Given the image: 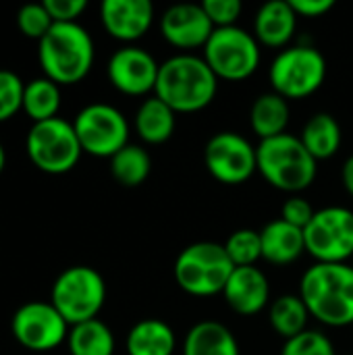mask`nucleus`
<instances>
[{
  "label": "nucleus",
  "instance_id": "obj_8",
  "mask_svg": "<svg viewBox=\"0 0 353 355\" xmlns=\"http://www.w3.org/2000/svg\"><path fill=\"white\" fill-rule=\"evenodd\" d=\"M25 148L35 168L48 175H64L73 171L83 154L73 123L60 116L33 123Z\"/></svg>",
  "mask_w": 353,
  "mask_h": 355
},
{
  "label": "nucleus",
  "instance_id": "obj_12",
  "mask_svg": "<svg viewBox=\"0 0 353 355\" xmlns=\"http://www.w3.org/2000/svg\"><path fill=\"white\" fill-rule=\"evenodd\" d=\"M12 337L29 352H52L69 337V322L50 302H27L10 320Z\"/></svg>",
  "mask_w": 353,
  "mask_h": 355
},
{
  "label": "nucleus",
  "instance_id": "obj_23",
  "mask_svg": "<svg viewBox=\"0 0 353 355\" xmlns=\"http://www.w3.org/2000/svg\"><path fill=\"white\" fill-rule=\"evenodd\" d=\"M175 125L177 112L156 96L146 98L135 112V131L150 146L169 141L175 133Z\"/></svg>",
  "mask_w": 353,
  "mask_h": 355
},
{
  "label": "nucleus",
  "instance_id": "obj_7",
  "mask_svg": "<svg viewBox=\"0 0 353 355\" xmlns=\"http://www.w3.org/2000/svg\"><path fill=\"white\" fill-rule=\"evenodd\" d=\"M106 302V283L92 266H71L62 270L50 291V304L69 327L98 318Z\"/></svg>",
  "mask_w": 353,
  "mask_h": 355
},
{
  "label": "nucleus",
  "instance_id": "obj_37",
  "mask_svg": "<svg viewBox=\"0 0 353 355\" xmlns=\"http://www.w3.org/2000/svg\"><path fill=\"white\" fill-rule=\"evenodd\" d=\"M341 183H343L345 191L353 198V156H350V158L343 162V168H341Z\"/></svg>",
  "mask_w": 353,
  "mask_h": 355
},
{
  "label": "nucleus",
  "instance_id": "obj_30",
  "mask_svg": "<svg viewBox=\"0 0 353 355\" xmlns=\"http://www.w3.org/2000/svg\"><path fill=\"white\" fill-rule=\"evenodd\" d=\"M23 92L25 83L21 77L8 69H0V123L23 110Z\"/></svg>",
  "mask_w": 353,
  "mask_h": 355
},
{
  "label": "nucleus",
  "instance_id": "obj_26",
  "mask_svg": "<svg viewBox=\"0 0 353 355\" xmlns=\"http://www.w3.org/2000/svg\"><path fill=\"white\" fill-rule=\"evenodd\" d=\"M71 355H114V335L98 318L71 327L67 337Z\"/></svg>",
  "mask_w": 353,
  "mask_h": 355
},
{
  "label": "nucleus",
  "instance_id": "obj_39",
  "mask_svg": "<svg viewBox=\"0 0 353 355\" xmlns=\"http://www.w3.org/2000/svg\"><path fill=\"white\" fill-rule=\"evenodd\" d=\"M352 266H353V260H352Z\"/></svg>",
  "mask_w": 353,
  "mask_h": 355
},
{
  "label": "nucleus",
  "instance_id": "obj_25",
  "mask_svg": "<svg viewBox=\"0 0 353 355\" xmlns=\"http://www.w3.org/2000/svg\"><path fill=\"white\" fill-rule=\"evenodd\" d=\"M268 320L273 331L287 339H293L298 335H302L304 331H308V320H310V312L304 304V300L300 297V293H287L277 297L270 308H268Z\"/></svg>",
  "mask_w": 353,
  "mask_h": 355
},
{
  "label": "nucleus",
  "instance_id": "obj_27",
  "mask_svg": "<svg viewBox=\"0 0 353 355\" xmlns=\"http://www.w3.org/2000/svg\"><path fill=\"white\" fill-rule=\"evenodd\" d=\"M60 85L48 77H37L25 83L23 110L33 123L56 119L60 110Z\"/></svg>",
  "mask_w": 353,
  "mask_h": 355
},
{
  "label": "nucleus",
  "instance_id": "obj_9",
  "mask_svg": "<svg viewBox=\"0 0 353 355\" xmlns=\"http://www.w3.org/2000/svg\"><path fill=\"white\" fill-rule=\"evenodd\" d=\"M204 60L218 81H243L258 71L262 52L258 40L250 31L233 25L214 29L204 46Z\"/></svg>",
  "mask_w": 353,
  "mask_h": 355
},
{
  "label": "nucleus",
  "instance_id": "obj_4",
  "mask_svg": "<svg viewBox=\"0 0 353 355\" xmlns=\"http://www.w3.org/2000/svg\"><path fill=\"white\" fill-rule=\"evenodd\" d=\"M258 173L279 191L298 196L308 189L318 173V162L306 150L302 139L291 133L262 139L256 146Z\"/></svg>",
  "mask_w": 353,
  "mask_h": 355
},
{
  "label": "nucleus",
  "instance_id": "obj_10",
  "mask_svg": "<svg viewBox=\"0 0 353 355\" xmlns=\"http://www.w3.org/2000/svg\"><path fill=\"white\" fill-rule=\"evenodd\" d=\"M304 241L318 264H347L353 260V212L343 206L316 210L304 229Z\"/></svg>",
  "mask_w": 353,
  "mask_h": 355
},
{
  "label": "nucleus",
  "instance_id": "obj_21",
  "mask_svg": "<svg viewBox=\"0 0 353 355\" xmlns=\"http://www.w3.org/2000/svg\"><path fill=\"white\" fill-rule=\"evenodd\" d=\"M289 119V100H285L277 92L260 94L250 108V127L260 137V141L287 133Z\"/></svg>",
  "mask_w": 353,
  "mask_h": 355
},
{
  "label": "nucleus",
  "instance_id": "obj_19",
  "mask_svg": "<svg viewBox=\"0 0 353 355\" xmlns=\"http://www.w3.org/2000/svg\"><path fill=\"white\" fill-rule=\"evenodd\" d=\"M260 241H262V260L275 266L293 264L306 252L304 231L285 223L283 218L268 223L260 231Z\"/></svg>",
  "mask_w": 353,
  "mask_h": 355
},
{
  "label": "nucleus",
  "instance_id": "obj_24",
  "mask_svg": "<svg viewBox=\"0 0 353 355\" xmlns=\"http://www.w3.org/2000/svg\"><path fill=\"white\" fill-rule=\"evenodd\" d=\"M300 139L306 146V150L312 154V158L320 162V160L333 158L339 152L343 133H341V125L337 123L333 114L316 112L304 125Z\"/></svg>",
  "mask_w": 353,
  "mask_h": 355
},
{
  "label": "nucleus",
  "instance_id": "obj_22",
  "mask_svg": "<svg viewBox=\"0 0 353 355\" xmlns=\"http://www.w3.org/2000/svg\"><path fill=\"white\" fill-rule=\"evenodd\" d=\"M127 355H173L177 349L175 331L158 318H146L127 333Z\"/></svg>",
  "mask_w": 353,
  "mask_h": 355
},
{
  "label": "nucleus",
  "instance_id": "obj_32",
  "mask_svg": "<svg viewBox=\"0 0 353 355\" xmlns=\"http://www.w3.org/2000/svg\"><path fill=\"white\" fill-rule=\"evenodd\" d=\"M17 25H19V31L25 35V37H31V40H42L50 27L54 25L52 17L48 15L44 2L42 4H25L19 8L17 12Z\"/></svg>",
  "mask_w": 353,
  "mask_h": 355
},
{
  "label": "nucleus",
  "instance_id": "obj_36",
  "mask_svg": "<svg viewBox=\"0 0 353 355\" xmlns=\"http://www.w3.org/2000/svg\"><path fill=\"white\" fill-rule=\"evenodd\" d=\"M289 4L298 17L314 19L327 15L335 6V0H289Z\"/></svg>",
  "mask_w": 353,
  "mask_h": 355
},
{
  "label": "nucleus",
  "instance_id": "obj_13",
  "mask_svg": "<svg viewBox=\"0 0 353 355\" xmlns=\"http://www.w3.org/2000/svg\"><path fill=\"white\" fill-rule=\"evenodd\" d=\"M204 164L223 185H241L258 173L256 148L235 131L212 135L204 148Z\"/></svg>",
  "mask_w": 353,
  "mask_h": 355
},
{
  "label": "nucleus",
  "instance_id": "obj_15",
  "mask_svg": "<svg viewBox=\"0 0 353 355\" xmlns=\"http://www.w3.org/2000/svg\"><path fill=\"white\" fill-rule=\"evenodd\" d=\"M160 33L162 37L179 48V50H196L204 48L214 33V25L204 12L202 4H173L160 17Z\"/></svg>",
  "mask_w": 353,
  "mask_h": 355
},
{
  "label": "nucleus",
  "instance_id": "obj_34",
  "mask_svg": "<svg viewBox=\"0 0 353 355\" xmlns=\"http://www.w3.org/2000/svg\"><path fill=\"white\" fill-rule=\"evenodd\" d=\"M314 212H316V210L312 208V204H310L308 200H304L302 196H291V198H287L285 204L281 206V218H283L285 223H289V225L302 229V231L310 225Z\"/></svg>",
  "mask_w": 353,
  "mask_h": 355
},
{
  "label": "nucleus",
  "instance_id": "obj_33",
  "mask_svg": "<svg viewBox=\"0 0 353 355\" xmlns=\"http://www.w3.org/2000/svg\"><path fill=\"white\" fill-rule=\"evenodd\" d=\"M202 8L208 15L214 29L233 27L243 12L241 0H204Z\"/></svg>",
  "mask_w": 353,
  "mask_h": 355
},
{
  "label": "nucleus",
  "instance_id": "obj_20",
  "mask_svg": "<svg viewBox=\"0 0 353 355\" xmlns=\"http://www.w3.org/2000/svg\"><path fill=\"white\" fill-rule=\"evenodd\" d=\"M183 355H239V343L223 322L202 320L187 331Z\"/></svg>",
  "mask_w": 353,
  "mask_h": 355
},
{
  "label": "nucleus",
  "instance_id": "obj_18",
  "mask_svg": "<svg viewBox=\"0 0 353 355\" xmlns=\"http://www.w3.org/2000/svg\"><path fill=\"white\" fill-rule=\"evenodd\" d=\"M298 27V15L289 0H270L262 4L254 19V37L260 46L287 48Z\"/></svg>",
  "mask_w": 353,
  "mask_h": 355
},
{
  "label": "nucleus",
  "instance_id": "obj_38",
  "mask_svg": "<svg viewBox=\"0 0 353 355\" xmlns=\"http://www.w3.org/2000/svg\"><path fill=\"white\" fill-rule=\"evenodd\" d=\"M4 164H6V152H4V148L0 144V173L4 171Z\"/></svg>",
  "mask_w": 353,
  "mask_h": 355
},
{
  "label": "nucleus",
  "instance_id": "obj_3",
  "mask_svg": "<svg viewBox=\"0 0 353 355\" xmlns=\"http://www.w3.org/2000/svg\"><path fill=\"white\" fill-rule=\"evenodd\" d=\"M94 56V40L79 23H54L37 42V60L44 77L58 85H73L87 77Z\"/></svg>",
  "mask_w": 353,
  "mask_h": 355
},
{
  "label": "nucleus",
  "instance_id": "obj_35",
  "mask_svg": "<svg viewBox=\"0 0 353 355\" xmlns=\"http://www.w3.org/2000/svg\"><path fill=\"white\" fill-rule=\"evenodd\" d=\"M44 6L54 23H77L87 8V0H44Z\"/></svg>",
  "mask_w": 353,
  "mask_h": 355
},
{
  "label": "nucleus",
  "instance_id": "obj_17",
  "mask_svg": "<svg viewBox=\"0 0 353 355\" xmlns=\"http://www.w3.org/2000/svg\"><path fill=\"white\" fill-rule=\"evenodd\" d=\"M223 297L235 314L256 316L268 306L270 285L258 266H241L233 270L225 285Z\"/></svg>",
  "mask_w": 353,
  "mask_h": 355
},
{
  "label": "nucleus",
  "instance_id": "obj_14",
  "mask_svg": "<svg viewBox=\"0 0 353 355\" xmlns=\"http://www.w3.org/2000/svg\"><path fill=\"white\" fill-rule=\"evenodd\" d=\"M158 60L139 46L119 48L106 64L108 81L114 89L125 96H148L154 94L158 81Z\"/></svg>",
  "mask_w": 353,
  "mask_h": 355
},
{
  "label": "nucleus",
  "instance_id": "obj_16",
  "mask_svg": "<svg viewBox=\"0 0 353 355\" xmlns=\"http://www.w3.org/2000/svg\"><path fill=\"white\" fill-rule=\"evenodd\" d=\"M100 21L110 37L131 44L150 31L154 6L150 0H104L100 4Z\"/></svg>",
  "mask_w": 353,
  "mask_h": 355
},
{
  "label": "nucleus",
  "instance_id": "obj_5",
  "mask_svg": "<svg viewBox=\"0 0 353 355\" xmlns=\"http://www.w3.org/2000/svg\"><path fill=\"white\" fill-rule=\"evenodd\" d=\"M235 266L225 245L198 241L187 245L175 260V281L179 289L193 297H212L225 291Z\"/></svg>",
  "mask_w": 353,
  "mask_h": 355
},
{
  "label": "nucleus",
  "instance_id": "obj_1",
  "mask_svg": "<svg viewBox=\"0 0 353 355\" xmlns=\"http://www.w3.org/2000/svg\"><path fill=\"white\" fill-rule=\"evenodd\" d=\"M218 92V77L204 56L189 52L175 54L160 62L154 96L177 114H191L208 108Z\"/></svg>",
  "mask_w": 353,
  "mask_h": 355
},
{
  "label": "nucleus",
  "instance_id": "obj_28",
  "mask_svg": "<svg viewBox=\"0 0 353 355\" xmlns=\"http://www.w3.org/2000/svg\"><path fill=\"white\" fill-rule=\"evenodd\" d=\"M110 173L123 187H139L152 173V156L135 144H127L110 158Z\"/></svg>",
  "mask_w": 353,
  "mask_h": 355
},
{
  "label": "nucleus",
  "instance_id": "obj_2",
  "mask_svg": "<svg viewBox=\"0 0 353 355\" xmlns=\"http://www.w3.org/2000/svg\"><path fill=\"white\" fill-rule=\"evenodd\" d=\"M300 297L312 318L325 327L353 324V266L314 264L300 281Z\"/></svg>",
  "mask_w": 353,
  "mask_h": 355
},
{
  "label": "nucleus",
  "instance_id": "obj_31",
  "mask_svg": "<svg viewBox=\"0 0 353 355\" xmlns=\"http://www.w3.org/2000/svg\"><path fill=\"white\" fill-rule=\"evenodd\" d=\"M281 355H337L333 341L318 331H304L302 335L287 339Z\"/></svg>",
  "mask_w": 353,
  "mask_h": 355
},
{
  "label": "nucleus",
  "instance_id": "obj_6",
  "mask_svg": "<svg viewBox=\"0 0 353 355\" xmlns=\"http://www.w3.org/2000/svg\"><path fill=\"white\" fill-rule=\"evenodd\" d=\"M327 79V60L314 46L300 44L283 48L270 62L268 81L273 92L285 100H302L322 87Z\"/></svg>",
  "mask_w": 353,
  "mask_h": 355
},
{
  "label": "nucleus",
  "instance_id": "obj_11",
  "mask_svg": "<svg viewBox=\"0 0 353 355\" xmlns=\"http://www.w3.org/2000/svg\"><path fill=\"white\" fill-rule=\"evenodd\" d=\"M73 127L81 150L96 158H112L129 144V123L125 114L110 104L94 102L83 106Z\"/></svg>",
  "mask_w": 353,
  "mask_h": 355
},
{
  "label": "nucleus",
  "instance_id": "obj_29",
  "mask_svg": "<svg viewBox=\"0 0 353 355\" xmlns=\"http://www.w3.org/2000/svg\"><path fill=\"white\" fill-rule=\"evenodd\" d=\"M229 260L235 268L241 266H256L258 260H262V241L260 231L254 229H237L233 231L227 241L223 243Z\"/></svg>",
  "mask_w": 353,
  "mask_h": 355
}]
</instances>
